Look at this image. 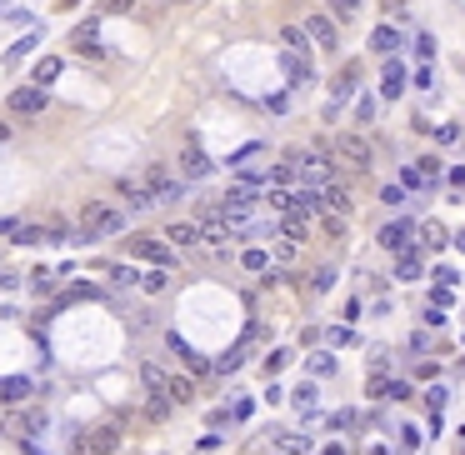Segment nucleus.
<instances>
[{
  "label": "nucleus",
  "mask_w": 465,
  "mask_h": 455,
  "mask_svg": "<svg viewBox=\"0 0 465 455\" xmlns=\"http://www.w3.org/2000/svg\"><path fill=\"white\" fill-rule=\"evenodd\" d=\"M420 176L435 180V176H440V160H435V156H426V160H420Z\"/></svg>",
  "instance_id": "obj_43"
},
{
  "label": "nucleus",
  "mask_w": 465,
  "mask_h": 455,
  "mask_svg": "<svg viewBox=\"0 0 465 455\" xmlns=\"http://www.w3.org/2000/svg\"><path fill=\"white\" fill-rule=\"evenodd\" d=\"M305 35H310L321 50H335V46H341V20H335L330 10H310V15H305Z\"/></svg>",
  "instance_id": "obj_6"
},
{
  "label": "nucleus",
  "mask_w": 465,
  "mask_h": 455,
  "mask_svg": "<svg viewBox=\"0 0 465 455\" xmlns=\"http://www.w3.org/2000/svg\"><path fill=\"white\" fill-rule=\"evenodd\" d=\"M26 400H30L26 375H0V405H26Z\"/></svg>",
  "instance_id": "obj_16"
},
{
  "label": "nucleus",
  "mask_w": 465,
  "mask_h": 455,
  "mask_svg": "<svg viewBox=\"0 0 465 455\" xmlns=\"http://www.w3.org/2000/svg\"><path fill=\"white\" fill-rule=\"evenodd\" d=\"M165 286H171V270H165V266H151V270L140 275V290H145V295H160Z\"/></svg>",
  "instance_id": "obj_22"
},
{
  "label": "nucleus",
  "mask_w": 465,
  "mask_h": 455,
  "mask_svg": "<svg viewBox=\"0 0 465 455\" xmlns=\"http://www.w3.org/2000/svg\"><path fill=\"white\" fill-rule=\"evenodd\" d=\"M355 120H361V125H375V100H361V105H355Z\"/></svg>",
  "instance_id": "obj_39"
},
{
  "label": "nucleus",
  "mask_w": 465,
  "mask_h": 455,
  "mask_svg": "<svg viewBox=\"0 0 465 455\" xmlns=\"http://www.w3.org/2000/svg\"><path fill=\"white\" fill-rule=\"evenodd\" d=\"M321 195H325V205H330L335 215H350V190H341V185H325Z\"/></svg>",
  "instance_id": "obj_25"
},
{
  "label": "nucleus",
  "mask_w": 465,
  "mask_h": 455,
  "mask_svg": "<svg viewBox=\"0 0 465 455\" xmlns=\"http://www.w3.org/2000/svg\"><path fill=\"white\" fill-rule=\"evenodd\" d=\"M140 180L151 185L155 205H171V201H180V195H185V180H175L165 165H145V176H140Z\"/></svg>",
  "instance_id": "obj_5"
},
{
  "label": "nucleus",
  "mask_w": 465,
  "mask_h": 455,
  "mask_svg": "<svg viewBox=\"0 0 465 455\" xmlns=\"http://www.w3.org/2000/svg\"><path fill=\"white\" fill-rule=\"evenodd\" d=\"M285 365H290V351H270L265 355V375H281Z\"/></svg>",
  "instance_id": "obj_31"
},
{
  "label": "nucleus",
  "mask_w": 465,
  "mask_h": 455,
  "mask_svg": "<svg viewBox=\"0 0 465 455\" xmlns=\"http://www.w3.org/2000/svg\"><path fill=\"white\" fill-rule=\"evenodd\" d=\"M415 55H420V60H430V55H435V35H430V30H420V35H415Z\"/></svg>",
  "instance_id": "obj_33"
},
{
  "label": "nucleus",
  "mask_w": 465,
  "mask_h": 455,
  "mask_svg": "<svg viewBox=\"0 0 465 455\" xmlns=\"http://www.w3.org/2000/svg\"><path fill=\"white\" fill-rule=\"evenodd\" d=\"M330 95H335V105H341V100H355V65H341V75H335Z\"/></svg>",
  "instance_id": "obj_20"
},
{
  "label": "nucleus",
  "mask_w": 465,
  "mask_h": 455,
  "mask_svg": "<svg viewBox=\"0 0 465 455\" xmlns=\"http://www.w3.org/2000/svg\"><path fill=\"white\" fill-rule=\"evenodd\" d=\"M15 245H60L66 241V230L60 225H15Z\"/></svg>",
  "instance_id": "obj_9"
},
{
  "label": "nucleus",
  "mask_w": 465,
  "mask_h": 455,
  "mask_svg": "<svg viewBox=\"0 0 465 455\" xmlns=\"http://www.w3.org/2000/svg\"><path fill=\"white\" fill-rule=\"evenodd\" d=\"M395 275H400V280H415V275H420V250H400V255H395Z\"/></svg>",
  "instance_id": "obj_23"
},
{
  "label": "nucleus",
  "mask_w": 465,
  "mask_h": 455,
  "mask_svg": "<svg viewBox=\"0 0 465 455\" xmlns=\"http://www.w3.org/2000/svg\"><path fill=\"white\" fill-rule=\"evenodd\" d=\"M210 170H216V165H210V156H205L200 145H190L185 156H180V176H185V180H205Z\"/></svg>",
  "instance_id": "obj_13"
},
{
  "label": "nucleus",
  "mask_w": 465,
  "mask_h": 455,
  "mask_svg": "<svg viewBox=\"0 0 465 455\" xmlns=\"http://www.w3.org/2000/svg\"><path fill=\"white\" fill-rule=\"evenodd\" d=\"M91 40H95V20H86V26H75V46H80V50H91Z\"/></svg>",
  "instance_id": "obj_35"
},
{
  "label": "nucleus",
  "mask_w": 465,
  "mask_h": 455,
  "mask_svg": "<svg viewBox=\"0 0 465 455\" xmlns=\"http://www.w3.org/2000/svg\"><path fill=\"white\" fill-rule=\"evenodd\" d=\"M335 150H341V160H350L355 170H366V165L375 160L370 140H361V136H341V140H335Z\"/></svg>",
  "instance_id": "obj_11"
},
{
  "label": "nucleus",
  "mask_w": 465,
  "mask_h": 455,
  "mask_svg": "<svg viewBox=\"0 0 465 455\" xmlns=\"http://www.w3.org/2000/svg\"><path fill=\"white\" fill-rule=\"evenodd\" d=\"M125 230V210L111 201H86L80 210V241H105V235H120Z\"/></svg>",
  "instance_id": "obj_1"
},
{
  "label": "nucleus",
  "mask_w": 465,
  "mask_h": 455,
  "mask_svg": "<svg viewBox=\"0 0 465 455\" xmlns=\"http://www.w3.org/2000/svg\"><path fill=\"white\" fill-rule=\"evenodd\" d=\"M35 46H40V30H30V35H20V40H15V46L6 50V65H10V71H15V65H20V60H26V55H30Z\"/></svg>",
  "instance_id": "obj_21"
},
{
  "label": "nucleus",
  "mask_w": 465,
  "mask_h": 455,
  "mask_svg": "<svg viewBox=\"0 0 465 455\" xmlns=\"http://www.w3.org/2000/svg\"><path fill=\"white\" fill-rule=\"evenodd\" d=\"M430 306H450V286H435L430 290Z\"/></svg>",
  "instance_id": "obj_44"
},
{
  "label": "nucleus",
  "mask_w": 465,
  "mask_h": 455,
  "mask_svg": "<svg viewBox=\"0 0 465 455\" xmlns=\"http://www.w3.org/2000/svg\"><path fill=\"white\" fill-rule=\"evenodd\" d=\"M60 71H66V60H60V55H40V60H35V71H30V85L50 91V85L60 80Z\"/></svg>",
  "instance_id": "obj_14"
},
{
  "label": "nucleus",
  "mask_w": 465,
  "mask_h": 455,
  "mask_svg": "<svg viewBox=\"0 0 465 455\" xmlns=\"http://www.w3.org/2000/svg\"><path fill=\"white\" fill-rule=\"evenodd\" d=\"M285 160L295 165V180H301V185H315V190L330 185V160H321V156H301V150H290Z\"/></svg>",
  "instance_id": "obj_4"
},
{
  "label": "nucleus",
  "mask_w": 465,
  "mask_h": 455,
  "mask_svg": "<svg viewBox=\"0 0 465 455\" xmlns=\"http://www.w3.org/2000/svg\"><path fill=\"white\" fill-rule=\"evenodd\" d=\"M171 351H175V355H180V360H185V365H190V371H196V375H200V371H205V360H200V355H196V351H190V345H185V340H180V335H175V331H171Z\"/></svg>",
  "instance_id": "obj_26"
},
{
  "label": "nucleus",
  "mask_w": 465,
  "mask_h": 455,
  "mask_svg": "<svg viewBox=\"0 0 465 455\" xmlns=\"http://www.w3.org/2000/svg\"><path fill=\"white\" fill-rule=\"evenodd\" d=\"M366 0H330V15L335 20H355V10H361Z\"/></svg>",
  "instance_id": "obj_28"
},
{
  "label": "nucleus",
  "mask_w": 465,
  "mask_h": 455,
  "mask_svg": "<svg viewBox=\"0 0 465 455\" xmlns=\"http://www.w3.org/2000/svg\"><path fill=\"white\" fill-rule=\"evenodd\" d=\"M400 46H406V40H400V30L386 26V20H380V26L370 30V50H375V55H395Z\"/></svg>",
  "instance_id": "obj_17"
},
{
  "label": "nucleus",
  "mask_w": 465,
  "mask_h": 455,
  "mask_svg": "<svg viewBox=\"0 0 465 455\" xmlns=\"http://www.w3.org/2000/svg\"><path fill=\"white\" fill-rule=\"evenodd\" d=\"M426 400H430V410H435V416H440V410H446V390H440V385H435V390H430V396H426Z\"/></svg>",
  "instance_id": "obj_45"
},
{
  "label": "nucleus",
  "mask_w": 465,
  "mask_h": 455,
  "mask_svg": "<svg viewBox=\"0 0 465 455\" xmlns=\"http://www.w3.org/2000/svg\"><path fill=\"white\" fill-rule=\"evenodd\" d=\"M400 91H406V65H400L395 55H386V75H380V100H400Z\"/></svg>",
  "instance_id": "obj_12"
},
{
  "label": "nucleus",
  "mask_w": 465,
  "mask_h": 455,
  "mask_svg": "<svg viewBox=\"0 0 465 455\" xmlns=\"http://www.w3.org/2000/svg\"><path fill=\"white\" fill-rule=\"evenodd\" d=\"M115 450H120V425H95L86 430V445L75 455H115Z\"/></svg>",
  "instance_id": "obj_7"
},
{
  "label": "nucleus",
  "mask_w": 465,
  "mask_h": 455,
  "mask_svg": "<svg viewBox=\"0 0 465 455\" xmlns=\"http://www.w3.org/2000/svg\"><path fill=\"white\" fill-rule=\"evenodd\" d=\"M105 275H111L115 286H140V275H135L131 266H111V270H105Z\"/></svg>",
  "instance_id": "obj_29"
},
{
  "label": "nucleus",
  "mask_w": 465,
  "mask_h": 455,
  "mask_svg": "<svg viewBox=\"0 0 465 455\" xmlns=\"http://www.w3.org/2000/svg\"><path fill=\"white\" fill-rule=\"evenodd\" d=\"M400 185H406V190H415V185H426V176H420V165H410L406 176H400Z\"/></svg>",
  "instance_id": "obj_41"
},
{
  "label": "nucleus",
  "mask_w": 465,
  "mask_h": 455,
  "mask_svg": "<svg viewBox=\"0 0 465 455\" xmlns=\"http://www.w3.org/2000/svg\"><path fill=\"white\" fill-rule=\"evenodd\" d=\"M6 105H10V115H15V120H35V115H46L50 95L40 91V85H15V91L6 95Z\"/></svg>",
  "instance_id": "obj_3"
},
{
  "label": "nucleus",
  "mask_w": 465,
  "mask_h": 455,
  "mask_svg": "<svg viewBox=\"0 0 465 455\" xmlns=\"http://www.w3.org/2000/svg\"><path fill=\"white\" fill-rule=\"evenodd\" d=\"M415 85H420V91H430V85H435V71H430V60H420V71H415Z\"/></svg>",
  "instance_id": "obj_38"
},
{
  "label": "nucleus",
  "mask_w": 465,
  "mask_h": 455,
  "mask_svg": "<svg viewBox=\"0 0 465 455\" xmlns=\"http://www.w3.org/2000/svg\"><path fill=\"white\" fill-rule=\"evenodd\" d=\"M171 400H175V405H190V400H196V380L171 375Z\"/></svg>",
  "instance_id": "obj_27"
},
{
  "label": "nucleus",
  "mask_w": 465,
  "mask_h": 455,
  "mask_svg": "<svg viewBox=\"0 0 465 455\" xmlns=\"http://www.w3.org/2000/svg\"><path fill=\"white\" fill-rule=\"evenodd\" d=\"M281 40H285V50H305V40H310V35H305V30H295V26H285Z\"/></svg>",
  "instance_id": "obj_32"
},
{
  "label": "nucleus",
  "mask_w": 465,
  "mask_h": 455,
  "mask_svg": "<svg viewBox=\"0 0 465 455\" xmlns=\"http://www.w3.org/2000/svg\"><path fill=\"white\" fill-rule=\"evenodd\" d=\"M165 241L185 250V245H200V241H205V230H200V225H190V221H171V225H165Z\"/></svg>",
  "instance_id": "obj_18"
},
{
  "label": "nucleus",
  "mask_w": 465,
  "mask_h": 455,
  "mask_svg": "<svg viewBox=\"0 0 465 455\" xmlns=\"http://www.w3.org/2000/svg\"><path fill=\"white\" fill-rule=\"evenodd\" d=\"M386 396H390V400H406V396H410V385H406V380H390V385H386Z\"/></svg>",
  "instance_id": "obj_42"
},
{
  "label": "nucleus",
  "mask_w": 465,
  "mask_h": 455,
  "mask_svg": "<svg viewBox=\"0 0 465 455\" xmlns=\"http://www.w3.org/2000/svg\"><path fill=\"white\" fill-rule=\"evenodd\" d=\"M265 201L276 205V210H285V215H290V210H295V190H270Z\"/></svg>",
  "instance_id": "obj_30"
},
{
  "label": "nucleus",
  "mask_w": 465,
  "mask_h": 455,
  "mask_svg": "<svg viewBox=\"0 0 465 455\" xmlns=\"http://www.w3.org/2000/svg\"><path fill=\"white\" fill-rule=\"evenodd\" d=\"M256 190L250 185H230L220 201H216V210H220V221H230V225H245V221H256Z\"/></svg>",
  "instance_id": "obj_2"
},
{
  "label": "nucleus",
  "mask_w": 465,
  "mask_h": 455,
  "mask_svg": "<svg viewBox=\"0 0 465 455\" xmlns=\"http://www.w3.org/2000/svg\"><path fill=\"white\" fill-rule=\"evenodd\" d=\"M446 241H450V235L440 230L435 221H426V225H420V250H440V245H446Z\"/></svg>",
  "instance_id": "obj_24"
},
{
  "label": "nucleus",
  "mask_w": 465,
  "mask_h": 455,
  "mask_svg": "<svg viewBox=\"0 0 465 455\" xmlns=\"http://www.w3.org/2000/svg\"><path fill=\"white\" fill-rule=\"evenodd\" d=\"M410 235H415V225L410 221H390V225H380V250H390V255H400V250H410Z\"/></svg>",
  "instance_id": "obj_10"
},
{
  "label": "nucleus",
  "mask_w": 465,
  "mask_h": 455,
  "mask_svg": "<svg viewBox=\"0 0 465 455\" xmlns=\"http://www.w3.org/2000/svg\"><path fill=\"white\" fill-rule=\"evenodd\" d=\"M281 65H285L290 85H310V80H315V71H310V55L301 60V50H285V55H281Z\"/></svg>",
  "instance_id": "obj_19"
},
{
  "label": "nucleus",
  "mask_w": 465,
  "mask_h": 455,
  "mask_svg": "<svg viewBox=\"0 0 465 455\" xmlns=\"http://www.w3.org/2000/svg\"><path fill=\"white\" fill-rule=\"evenodd\" d=\"M0 10H6V6H0Z\"/></svg>",
  "instance_id": "obj_47"
},
{
  "label": "nucleus",
  "mask_w": 465,
  "mask_h": 455,
  "mask_svg": "<svg viewBox=\"0 0 465 455\" xmlns=\"http://www.w3.org/2000/svg\"><path fill=\"white\" fill-rule=\"evenodd\" d=\"M450 241H455V250L465 255V230H455V235H450Z\"/></svg>",
  "instance_id": "obj_46"
},
{
  "label": "nucleus",
  "mask_w": 465,
  "mask_h": 455,
  "mask_svg": "<svg viewBox=\"0 0 465 455\" xmlns=\"http://www.w3.org/2000/svg\"><path fill=\"white\" fill-rule=\"evenodd\" d=\"M330 286H335V270H330V266H325V270H315V290H321V295H325Z\"/></svg>",
  "instance_id": "obj_40"
},
{
  "label": "nucleus",
  "mask_w": 465,
  "mask_h": 455,
  "mask_svg": "<svg viewBox=\"0 0 465 455\" xmlns=\"http://www.w3.org/2000/svg\"><path fill=\"white\" fill-rule=\"evenodd\" d=\"M115 190H120V201L131 205V210H151V205H155V195H151V185H145V180H120Z\"/></svg>",
  "instance_id": "obj_15"
},
{
  "label": "nucleus",
  "mask_w": 465,
  "mask_h": 455,
  "mask_svg": "<svg viewBox=\"0 0 465 455\" xmlns=\"http://www.w3.org/2000/svg\"><path fill=\"white\" fill-rule=\"evenodd\" d=\"M240 266H245V270H265V250H260V245H250V250L240 255Z\"/></svg>",
  "instance_id": "obj_34"
},
{
  "label": "nucleus",
  "mask_w": 465,
  "mask_h": 455,
  "mask_svg": "<svg viewBox=\"0 0 465 455\" xmlns=\"http://www.w3.org/2000/svg\"><path fill=\"white\" fill-rule=\"evenodd\" d=\"M131 255H135V260H151V266H165V270H171V260H175V250L165 245V241H155V235H135Z\"/></svg>",
  "instance_id": "obj_8"
},
{
  "label": "nucleus",
  "mask_w": 465,
  "mask_h": 455,
  "mask_svg": "<svg viewBox=\"0 0 465 455\" xmlns=\"http://www.w3.org/2000/svg\"><path fill=\"white\" fill-rule=\"evenodd\" d=\"M380 201H386V205H406V185H386V190H380Z\"/></svg>",
  "instance_id": "obj_37"
},
{
  "label": "nucleus",
  "mask_w": 465,
  "mask_h": 455,
  "mask_svg": "<svg viewBox=\"0 0 465 455\" xmlns=\"http://www.w3.org/2000/svg\"><path fill=\"white\" fill-rule=\"evenodd\" d=\"M310 371L315 375H335V355H310Z\"/></svg>",
  "instance_id": "obj_36"
},
{
  "label": "nucleus",
  "mask_w": 465,
  "mask_h": 455,
  "mask_svg": "<svg viewBox=\"0 0 465 455\" xmlns=\"http://www.w3.org/2000/svg\"><path fill=\"white\" fill-rule=\"evenodd\" d=\"M460 455H465V450H460Z\"/></svg>",
  "instance_id": "obj_48"
}]
</instances>
